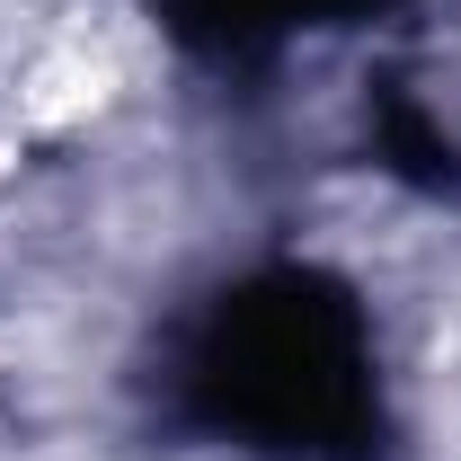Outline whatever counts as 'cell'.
Wrapping results in <instances>:
<instances>
[{
  "mask_svg": "<svg viewBox=\"0 0 461 461\" xmlns=\"http://www.w3.org/2000/svg\"><path fill=\"white\" fill-rule=\"evenodd\" d=\"M151 9H160V27L186 54L258 62V54H276L293 27H346V18H373L391 0H151Z\"/></svg>",
  "mask_w": 461,
  "mask_h": 461,
  "instance_id": "cell-2",
  "label": "cell"
},
{
  "mask_svg": "<svg viewBox=\"0 0 461 461\" xmlns=\"http://www.w3.org/2000/svg\"><path fill=\"white\" fill-rule=\"evenodd\" d=\"M373 142H382V160H391L408 186H426V195H453L461 186V151L426 124V107L408 98L400 80H373Z\"/></svg>",
  "mask_w": 461,
  "mask_h": 461,
  "instance_id": "cell-3",
  "label": "cell"
},
{
  "mask_svg": "<svg viewBox=\"0 0 461 461\" xmlns=\"http://www.w3.org/2000/svg\"><path fill=\"white\" fill-rule=\"evenodd\" d=\"M169 408L249 461H382L391 444L364 302L320 267L204 293L169 346Z\"/></svg>",
  "mask_w": 461,
  "mask_h": 461,
  "instance_id": "cell-1",
  "label": "cell"
}]
</instances>
